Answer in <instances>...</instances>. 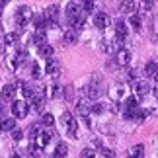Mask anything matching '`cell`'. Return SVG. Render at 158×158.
Listing matches in <instances>:
<instances>
[{
    "label": "cell",
    "mask_w": 158,
    "mask_h": 158,
    "mask_svg": "<svg viewBox=\"0 0 158 158\" xmlns=\"http://www.w3.org/2000/svg\"><path fill=\"white\" fill-rule=\"evenodd\" d=\"M66 152H69V147H66L64 143H59V144H57V150H55V154L60 156V158H64V156H66Z\"/></svg>",
    "instance_id": "cell-30"
},
{
    "label": "cell",
    "mask_w": 158,
    "mask_h": 158,
    "mask_svg": "<svg viewBox=\"0 0 158 158\" xmlns=\"http://www.w3.org/2000/svg\"><path fill=\"white\" fill-rule=\"evenodd\" d=\"M115 63H117L119 66H127L131 63V51L129 49H119L117 53H115Z\"/></svg>",
    "instance_id": "cell-7"
},
{
    "label": "cell",
    "mask_w": 158,
    "mask_h": 158,
    "mask_svg": "<svg viewBox=\"0 0 158 158\" xmlns=\"http://www.w3.org/2000/svg\"><path fill=\"white\" fill-rule=\"evenodd\" d=\"M76 111H78V115H80V117H88V115L92 113V106H90V102L80 100V102L76 104Z\"/></svg>",
    "instance_id": "cell-11"
},
{
    "label": "cell",
    "mask_w": 158,
    "mask_h": 158,
    "mask_svg": "<svg viewBox=\"0 0 158 158\" xmlns=\"http://www.w3.org/2000/svg\"><path fill=\"white\" fill-rule=\"evenodd\" d=\"M144 154V147L143 144H135L131 150H129V158H143Z\"/></svg>",
    "instance_id": "cell-22"
},
{
    "label": "cell",
    "mask_w": 158,
    "mask_h": 158,
    "mask_svg": "<svg viewBox=\"0 0 158 158\" xmlns=\"http://www.w3.org/2000/svg\"><path fill=\"white\" fill-rule=\"evenodd\" d=\"M39 123L43 125V127H53V125H55V117H53L51 113H43V115H41V121H39Z\"/></svg>",
    "instance_id": "cell-25"
},
{
    "label": "cell",
    "mask_w": 158,
    "mask_h": 158,
    "mask_svg": "<svg viewBox=\"0 0 158 158\" xmlns=\"http://www.w3.org/2000/svg\"><path fill=\"white\" fill-rule=\"evenodd\" d=\"M154 80H156V82H158V70H156V74H154Z\"/></svg>",
    "instance_id": "cell-41"
},
{
    "label": "cell",
    "mask_w": 158,
    "mask_h": 158,
    "mask_svg": "<svg viewBox=\"0 0 158 158\" xmlns=\"http://www.w3.org/2000/svg\"><path fill=\"white\" fill-rule=\"evenodd\" d=\"M22 94H23L26 100H33L35 98V90L29 86V84H23V86H22Z\"/></svg>",
    "instance_id": "cell-24"
},
{
    "label": "cell",
    "mask_w": 158,
    "mask_h": 158,
    "mask_svg": "<svg viewBox=\"0 0 158 158\" xmlns=\"http://www.w3.org/2000/svg\"><path fill=\"white\" fill-rule=\"evenodd\" d=\"M33 26H35V29H37V31H43V29L49 26V23H47V20H45L43 14H37V16H33Z\"/></svg>",
    "instance_id": "cell-18"
},
{
    "label": "cell",
    "mask_w": 158,
    "mask_h": 158,
    "mask_svg": "<svg viewBox=\"0 0 158 158\" xmlns=\"http://www.w3.org/2000/svg\"><path fill=\"white\" fill-rule=\"evenodd\" d=\"M94 23H96V27H100V29H106L109 23H111V18H109L106 12H98V14L94 16Z\"/></svg>",
    "instance_id": "cell-8"
},
{
    "label": "cell",
    "mask_w": 158,
    "mask_h": 158,
    "mask_svg": "<svg viewBox=\"0 0 158 158\" xmlns=\"http://www.w3.org/2000/svg\"><path fill=\"white\" fill-rule=\"evenodd\" d=\"M26 59H27V51L26 49H20L16 53V63H23Z\"/></svg>",
    "instance_id": "cell-31"
},
{
    "label": "cell",
    "mask_w": 158,
    "mask_h": 158,
    "mask_svg": "<svg viewBox=\"0 0 158 158\" xmlns=\"http://www.w3.org/2000/svg\"><path fill=\"white\" fill-rule=\"evenodd\" d=\"M12 137H14L16 141H20V139L23 137V131H20V129H14V131H12Z\"/></svg>",
    "instance_id": "cell-37"
},
{
    "label": "cell",
    "mask_w": 158,
    "mask_h": 158,
    "mask_svg": "<svg viewBox=\"0 0 158 158\" xmlns=\"http://www.w3.org/2000/svg\"><path fill=\"white\" fill-rule=\"evenodd\" d=\"M45 70H47V74H51V76H57L59 72H60V63L57 59H49L47 60V66H45Z\"/></svg>",
    "instance_id": "cell-13"
},
{
    "label": "cell",
    "mask_w": 158,
    "mask_h": 158,
    "mask_svg": "<svg viewBox=\"0 0 158 158\" xmlns=\"http://www.w3.org/2000/svg\"><path fill=\"white\" fill-rule=\"evenodd\" d=\"M0 133H2V121H0Z\"/></svg>",
    "instance_id": "cell-42"
},
{
    "label": "cell",
    "mask_w": 158,
    "mask_h": 158,
    "mask_svg": "<svg viewBox=\"0 0 158 158\" xmlns=\"http://www.w3.org/2000/svg\"><path fill=\"white\" fill-rule=\"evenodd\" d=\"M45 39H47V37H45L43 31H35V33H33V43H35V45H39V47L45 45V43H47Z\"/></svg>",
    "instance_id": "cell-28"
},
{
    "label": "cell",
    "mask_w": 158,
    "mask_h": 158,
    "mask_svg": "<svg viewBox=\"0 0 158 158\" xmlns=\"http://www.w3.org/2000/svg\"><path fill=\"white\" fill-rule=\"evenodd\" d=\"M94 8H96V2H90V0L82 4V12H84V14H86V12H94Z\"/></svg>",
    "instance_id": "cell-33"
},
{
    "label": "cell",
    "mask_w": 158,
    "mask_h": 158,
    "mask_svg": "<svg viewBox=\"0 0 158 158\" xmlns=\"http://www.w3.org/2000/svg\"><path fill=\"white\" fill-rule=\"evenodd\" d=\"M104 111V104H94L92 106V113H102Z\"/></svg>",
    "instance_id": "cell-36"
},
{
    "label": "cell",
    "mask_w": 158,
    "mask_h": 158,
    "mask_svg": "<svg viewBox=\"0 0 158 158\" xmlns=\"http://www.w3.org/2000/svg\"><path fill=\"white\" fill-rule=\"evenodd\" d=\"M16 39H18V33L16 31H10V33H6L4 37H2V43L4 45H14Z\"/></svg>",
    "instance_id": "cell-26"
},
{
    "label": "cell",
    "mask_w": 158,
    "mask_h": 158,
    "mask_svg": "<svg viewBox=\"0 0 158 158\" xmlns=\"http://www.w3.org/2000/svg\"><path fill=\"white\" fill-rule=\"evenodd\" d=\"M45 20L47 23H49V27L53 26H57V22H59V6L57 4H51V6H47V10H45Z\"/></svg>",
    "instance_id": "cell-4"
},
{
    "label": "cell",
    "mask_w": 158,
    "mask_h": 158,
    "mask_svg": "<svg viewBox=\"0 0 158 158\" xmlns=\"http://www.w3.org/2000/svg\"><path fill=\"white\" fill-rule=\"evenodd\" d=\"M0 94H2V100H6V102L14 100V96H16V86H12V84H6Z\"/></svg>",
    "instance_id": "cell-17"
},
{
    "label": "cell",
    "mask_w": 158,
    "mask_h": 158,
    "mask_svg": "<svg viewBox=\"0 0 158 158\" xmlns=\"http://www.w3.org/2000/svg\"><path fill=\"white\" fill-rule=\"evenodd\" d=\"M102 154H104V158H113V156H115L113 150H111V148H106V147L102 148Z\"/></svg>",
    "instance_id": "cell-35"
},
{
    "label": "cell",
    "mask_w": 158,
    "mask_h": 158,
    "mask_svg": "<svg viewBox=\"0 0 158 158\" xmlns=\"http://www.w3.org/2000/svg\"><path fill=\"white\" fill-rule=\"evenodd\" d=\"M96 156V150L94 148H84L80 152V158H94Z\"/></svg>",
    "instance_id": "cell-32"
},
{
    "label": "cell",
    "mask_w": 158,
    "mask_h": 158,
    "mask_svg": "<svg viewBox=\"0 0 158 158\" xmlns=\"http://www.w3.org/2000/svg\"><path fill=\"white\" fill-rule=\"evenodd\" d=\"M14 129H16V121L12 117L2 119V131H14Z\"/></svg>",
    "instance_id": "cell-27"
},
{
    "label": "cell",
    "mask_w": 158,
    "mask_h": 158,
    "mask_svg": "<svg viewBox=\"0 0 158 158\" xmlns=\"http://www.w3.org/2000/svg\"><path fill=\"white\" fill-rule=\"evenodd\" d=\"M141 6H143L144 12H150V10H152V6H154V2H141Z\"/></svg>",
    "instance_id": "cell-38"
},
{
    "label": "cell",
    "mask_w": 158,
    "mask_h": 158,
    "mask_svg": "<svg viewBox=\"0 0 158 158\" xmlns=\"http://www.w3.org/2000/svg\"><path fill=\"white\" fill-rule=\"evenodd\" d=\"M63 123H64V127H66V131H69V135H70V137H76L78 123H76V119L72 117L70 111H64V113H63Z\"/></svg>",
    "instance_id": "cell-3"
},
{
    "label": "cell",
    "mask_w": 158,
    "mask_h": 158,
    "mask_svg": "<svg viewBox=\"0 0 158 158\" xmlns=\"http://www.w3.org/2000/svg\"><path fill=\"white\" fill-rule=\"evenodd\" d=\"M64 43L66 45H72V43H76V39H78V33L74 31V29H66L64 31Z\"/></svg>",
    "instance_id": "cell-20"
},
{
    "label": "cell",
    "mask_w": 158,
    "mask_h": 158,
    "mask_svg": "<svg viewBox=\"0 0 158 158\" xmlns=\"http://www.w3.org/2000/svg\"><path fill=\"white\" fill-rule=\"evenodd\" d=\"M43 106H45V98L35 94V98L31 100V107L35 109V111H43Z\"/></svg>",
    "instance_id": "cell-21"
},
{
    "label": "cell",
    "mask_w": 158,
    "mask_h": 158,
    "mask_svg": "<svg viewBox=\"0 0 158 158\" xmlns=\"http://www.w3.org/2000/svg\"><path fill=\"white\" fill-rule=\"evenodd\" d=\"M16 22H18V26H20L22 29L27 26V23H31L33 22V12H31V8L29 6H20V8L16 10Z\"/></svg>",
    "instance_id": "cell-1"
},
{
    "label": "cell",
    "mask_w": 158,
    "mask_h": 158,
    "mask_svg": "<svg viewBox=\"0 0 158 158\" xmlns=\"http://www.w3.org/2000/svg\"><path fill=\"white\" fill-rule=\"evenodd\" d=\"M127 33H129V27H127V22L125 20H115V37H119V39H125L127 37Z\"/></svg>",
    "instance_id": "cell-9"
},
{
    "label": "cell",
    "mask_w": 158,
    "mask_h": 158,
    "mask_svg": "<svg viewBox=\"0 0 158 158\" xmlns=\"http://www.w3.org/2000/svg\"><path fill=\"white\" fill-rule=\"evenodd\" d=\"M150 92V84L147 80H137L133 84V94H135V98H143V96H147Z\"/></svg>",
    "instance_id": "cell-5"
},
{
    "label": "cell",
    "mask_w": 158,
    "mask_h": 158,
    "mask_svg": "<svg viewBox=\"0 0 158 158\" xmlns=\"http://www.w3.org/2000/svg\"><path fill=\"white\" fill-rule=\"evenodd\" d=\"M156 70H158V63H154V60H148L147 66H144V74H147V76H154Z\"/></svg>",
    "instance_id": "cell-23"
},
{
    "label": "cell",
    "mask_w": 158,
    "mask_h": 158,
    "mask_svg": "<svg viewBox=\"0 0 158 158\" xmlns=\"http://www.w3.org/2000/svg\"><path fill=\"white\" fill-rule=\"evenodd\" d=\"M53 158H60V156H57V154H53Z\"/></svg>",
    "instance_id": "cell-43"
},
{
    "label": "cell",
    "mask_w": 158,
    "mask_h": 158,
    "mask_svg": "<svg viewBox=\"0 0 158 158\" xmlns=\"http://www.w3.org/2000/svg\"><path fill=\"white\" fill-rule=\"evenodd\" d=\"M10 158H22V156L20 154H14V156H10Z\"/></svg>",
    "instance_id": "cell-40"
},
{
    "label": "cell",
    "mask_w": 158,
    "mask_h": 158,
    "mask_svg": "<svg viewBox=\"0 0 158 158\" xmlns=\"http://www.w3.org/2000/svg\"><path fill=\"white\" fill-rule=\"evenodd\" d=\"M53 135H55V133H51V131H47V133H41L39 137H35V147H37L39 150H41V148H45L47 144H49V141L53 139Z\"/></svg>",
    "instance_id": "cell-10"
},
{
    "label": "cell",
    "mask_w": 158,
    "mask_h": 158,
    "mask_svg": "<svg viewBox=\"0 0 158 158\" xmlns=\"http://www.w3.org/2000/svg\"><path fill=\"white\" fill-rule=\"evenodd\" d=\"M123 92H125V88L121 86V84H113L111 90H109V98H111V102H119L121 98H123Z\"/></svg>",
    "instance_id": "cell-14"
},
{
    "label": "cell",
    "mask_w": 158,
    "mask_h": 158,
    "mask_svg": "<svg viewBox=\"0 0 158 158\" xmlns=\"http://www.w3.org/2000/svg\"><path fill=\"white\" fill-rule=\"evenodd\" d=\"M37 55H39V57H43V59H47V60H49V59H53V47H51L49 43L41 45V47H39V51H37Z\"/></svg>",
    "instance_id": "cell-19"
},
{
    "label": "cell",
    "mask_w": 158,
    "mask_h": 158,
    "mask_svg": "<svg viewBox=\"0 0 158 158\" xmlns=\"http://www.w3.org/2000/svg\"><path fill=\"white\" fill-rule=\"evenodd\" d=\"M154 96H156V98H158V86L154 88Z\"/></svg>",
    "instance_id": "cell-39"
},
{
    "label": "cell",
    "mask_w": 158,
    "mask_h": 158,
    "mask_svg": "<svg viewBox=\"0 0 158 158\" xmlns=\"http://www.w3.org/2000/svg\"><path fill=\"white\" fill-rule=\"evenodd\" d=\"M129 23H131V27H133V29H137V31H139V29L143 27V22H141V18H139L137 14H133V16H131Z\"/></svg>",
    "instance_id": "cell-29"
},
{
    "label": "cell",
    "mask_w": 158,
    "mask_h": 158,
    "mask_svg": "<svg viewBox=\"0 0 158 158\" xmlns=\"http://www.w3.org/2000/svg\"><path fill=\"white\" fill-rule=\"evenodd\" d=\"M31 74H33L35 78H39V76H41V69H39V64H37V63H33V64H31Z\"/></svg>",
    "instance_id": "cell-34"
},
{
    "label": "cell",
    "mask_w": 158,
    "mask_h": 158,
    "mask_svg": "<svg viewBox=\"0 0 158 158\" xmlns=\"http://www.w3.org/2000/svg\"><path fill=\"white\" fill-rule=\"evenodd\" d=\"M12 113H14V117H26L29 113V104L26 100H16L12 104Z\"/></svg>",
    "instance_id": "cell-2"
},
{
    "label": "cell",
    "mask_w": 158,
    "mask_h": 158,
    "mask_svg": "<svg viewBox=\"0 0 158 158\" xmlns=\"http://www.w3.org/2000/svg\"><path fill=\"white\" fill-rule=\"evenodd\" d=\"M47 96L49 98H60L63 96V86L60 84H49L47 86Z\"/></svg>",
    "instance_id": "cell-16"
},
{
    "label": "cell",
    "mask_w": 158,
    "mask_h": 158,
    "mask_svg": "<svg viewBox=\"0 0 158 158\" xmlns=\"http://www.w3.org/2000/svg\"><path fill=\"white\" fill-rule=\"evenodd\" d=\"M135 8H137V2H133V0H125V2L119 4V10L123 12V14H135Z\"/></svg>",
    "instance_id": "cell-15"
},
{
    "label": "cell",
    "mask_w": 158,
    "mask_h": 158,
    "mask_svg": "<svg viewBox=\"0 0 158 158\" xmlns=\"http://www.w3.org/2000/svg\"><path fill=\"white\" fill-rule=\"evenodd\" d=\"M82 16V4L78 2H70L69 6H66V20H76V18Z\"/></svg>",
    "instance_id": "cell-6"
},
{
    "label": "cell",
    "mask_w": 158,
    "mask_h": 158,
    "mask_svg": "<svg viewBox=\"0 0 158 158\" xmlns=\"http://www.w3.org/2000/svg\"><path fill=\"white\" fill-rule=\"evenodd\" d=\"M100 94H102V86L98 82H92V84H88V88H86V96L90 100H98L100 98Z\"/></svg>",
    "instance_id": "cell-12"
}]
</instances>
